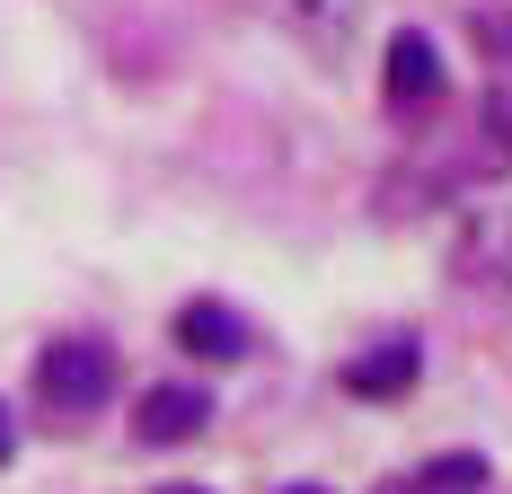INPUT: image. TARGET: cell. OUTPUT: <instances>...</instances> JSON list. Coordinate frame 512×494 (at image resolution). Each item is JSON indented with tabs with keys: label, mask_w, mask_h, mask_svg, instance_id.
Segmentation results:
<instances>
[{
	"label": "cell",
	"mask_w": 512,
	"mask_h": 494,
	"mask_svg": "<svg viewBox=\"0 0 512 494\" xmlns=\"http://www.w3.org/2000/svg\"><path fill=\"white\" fill-rule=\"evenodd\" d=\"M451 274H460V283H486V292H504V283H512V203L468 221L460 256H451Z\"/></svg>",
	"instance_id": "obj_3"
},
{
	"label": "cell",
	"mask_w": 512,
	"mask_h": 494,
	"mask_svg": "<svg viewBox=\"0 0 512 494\" xmlns=\"http://www.w3.org/2000/svg\"><path fill=\"white\" fill-rule=\"evenodd\" d=\"M283 9L301 18L318 45H345V36H354V18H362V0H283Z\"/></svg>",
	"instance_id": "obj_8"
},
{
	"label": "cell",
	"mask_w": 512,
	"mask_h": 494,
	"mask_svg": "<svg viewBox=\"0 0 512 494\" xmlns=\"http://www.w3.org/2000/svg\"><path fill=\"white\" fill-rule=\"evenodd\" d=\"M415 371H424V353H415V336H398V345L362 353L354 371H345V389L354 397H398V389H415Z\"/></svg>",
	"instance_id": "obj_6"
},
{
	"label": "cell",
	"mask_w": 512,
	"mask_h": 494,
	"mask_svg": "<svg viewBox=\"0 0 512 494\" xmlns=\"http://www.w3.org/2000/svg\"><path fill=\"white\" fill-rule=\"evenodd\" d=\"M159 494H204V486H159Z\"/></svg>",
	"instance_id": "obj_10"
},
{
	"label": "cell",
	"mask_w": 512,
	"mask_h": 494,
	"mask_svg": "<svg viewBox=\"0 0 512 494\" xmlns=\"http://www.w3.org/2000/svg\"><path fill=\"white\" fill-rule=\"evenodd\" d=\"M407 494H486V459L477 450H451V459H424L407 477Z\"/></svg>",
	"instance_id": "obj_7"
},
{
	"label": "cell",
	"mask_w": 512,
	"mask_h": 494,
	"mask_svg": "<svg viewBox=\"0 0 512 494\" xmlns=\"http://www.w3.org/2000/svg\"><path fill=\"white\" fill-rule=\"evenodd\" d=\"M177 345L195 353V362H239V353H248V327H239L221 300H186V309H177Z\"/></svg>",
	"instance_id": "obj_5"
},
{
	"label": "cell",
	"mask_w": 512,
	"mask_h": 494,
	"mask_svg": "<svg viewBox=\"0 0 512 494\" xmlns=\"http://www.w3.org/2000/svg\"><path fill=\"white\" fill-rule=\"evenodd\" d=\"M9 450H18V433H9V406H0V459H9Z\"/></svg>",
	"instance_id": "obj_9"
},
{
	"label": "cell",
	"mask_w": 512,
	"mask_h": 494,
	"mask_svg": "<svg viewBox=\"0 0 512 494\" xmlns=\"http://www.w3.org/2000/svg\"><path fill=\"white\" fill-rule=\"evenodd\" d=\"M433 98H442V53H433V36L407 27V36L389 45V106L415 115V106H433Z\"/></svg>",
	"instance_id": "obj_4"
},
{
	"label": "cell",
	"mask_w": 512,
	"mask_h": 494,
	"mask_svg": "<svg viewBox=\"0 0 512 494\" xmlns=\"http://www.w3.org/2000/svg\"><path fill=\"white\" fill-rule=\"evenodd\" d=\"M36 397H45V415H62V424L98 415L106 397H115V353L98 336H53L36 353Z\"/></svg>",
	"instance_id": "obj_1"
},
{
	"label": "cell",
	"mask_w": 512,
	"mask_h": 494,
	"mask_svg": "<svg viewBox=\"0 0 512 494\" xmlns=\"http://www.w3.org/2000/svg\"><path fill=\"white\" fill-rule=\"evenodd\" d=\"M204 424H212V397L195 389V380H168V389H151L133 406V433H142V442H195Z\"/></svg>",
	"instance_id": "obj_2"
},
{
	"label": "cell",
	"mask_w": 512,
	"mask_h": 494,
	"mask_svg": "<svg viewBox=\"0 0 512 494\" xmlns=\"http://www.w3.org/2000/svg\"><path fill=\"white\" fill-rule=\"evenodd\" d=\"M283 494H327V486H283Z\"/></svg>",
	"instance_id": "obj_11"
}]
</instances>
